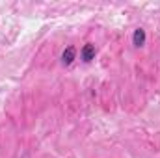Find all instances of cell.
<instances>
[{"label":"cell","mask_w":160,"mask_h":158,"mask_svg":"<svg viewBox=\"0 0 160 158\" xmlns=\"http://www.w3.org/2000/svg\"><path fill=\"white\" fill-rule=\"evenodd\" d=\"M93 56H95V47L93 45H86L84 50H82V60L84 62H91Z\"/></svg>","instance_id":"obj_2"},{"label":"cell","mask_w":160,"mask_h":158,"mask_svg":"<svg viewBox=\"0 0 160 158\" xmlns=\"http://www.w3.org/2000/svg\"><path fill=\"white\" fill-rule=\"evenodd\" d=\"M75 56H77V50L73 48V47H69L67 50H63V54H62V62L63 63H73V60H75Z\"/></svg>","instance_id":"obj_1"},{"label":"cell","mask_w":160,"mask_h":158,"mask_svg":"<svg viewBox=\"0 0 160 158\" xmlns=\"http://www.w3.org/2000/svg\"><path fill=\"white\" fill-rule=\"evenodd\" d=\"M143 41H145V32L138 28V30L134 32V45L140 47V45H143Z\"/></svg>","instance_id":"obj_3"}]
</instances>
